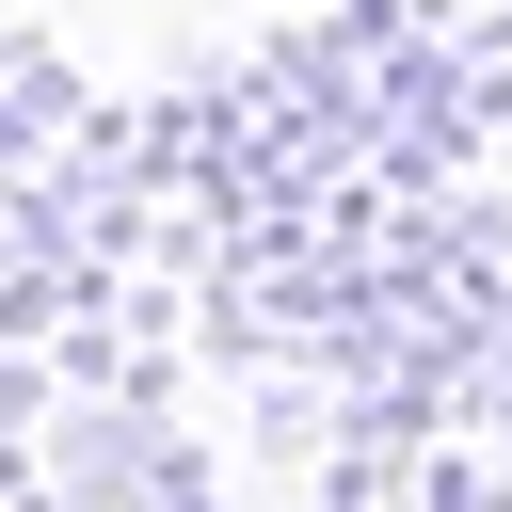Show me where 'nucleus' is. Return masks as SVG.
Returning a JSON list of instances; mask_svg holds the SVG:
<instances>
[]
</instances>
